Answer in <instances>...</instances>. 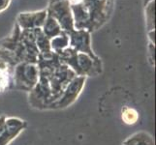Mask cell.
Instances as JSON below:
<instances>
[{"mask_svg": "<svg viewBox=\"0 0 156 145\" xmlns=\"http://www.w3.org/2000/svg\"><path fill=\"white\" fill-rule=\"evenodd\" d=\"M60 62L67 65L77 76L94 77L102 72V61L100 58H92L85 53L78 52L71 47L58 52Z\"/></svg>", "mask_w": 156, "mask_h": 145, "instance_id": "6da1fadb", "label": "cell"}, {"mask_svg": "<svg viewBox=\"0 0 156 145\" xmlns=\"http://www.w3.org/2000/svg\"><path fill=\"white\" fill-rule=\"evenodd\" d=\"M15 88L23 91H30L39 80V69L37 64L20 62L13 70Z\"/></svg>", "mask_w": 156, "mask_h": 145, "instance_id": "7a4b0ae2", "label": "cell"}, {"mask_svg": "<svg viewBox=\"0 0 156 145\" xmlns=\"http://www.w3.org/2000/svg\"><path fill=\"white\" fill-rule=\"evenodd\" d=\"M87 8L92 32L102 27L110 19L115 7V0H82Z\"/></svg>", "mask_w": 156, "mask_h": 145, "instance_id": "3957f363", "label": "cell"}, {"mask_svg": "<svg viewBox=\"0 0 156 145\" xmlns=\"http://www.w3.org/2000/svg\"><path fill=\"white\" fill-rule=\"evenodd\" d=\"M85 80H87V77L83 76H76L71 81L68 83L66 88L64 89L63 93L59 97L55 102L51 103L48 109H61L68 107L71 105L75 101L78 99L80 94L82 93L83 89Z\"/></svg>", "mask_w": 156, "mask_h": 145, "instance_id": "277c9868", "label": "cell"}, {"mask_svg": "<svg viewBox=\"0 0 156 145\" xmlns=\"http://www.w3.org/2000/svg\"><path fill=\"white\" fill-rule=\"evenodd\" d=\"M47 12L53 19H56L60 25L61 30L65 32L66 34L75 30L72 11L69 1L62 0V1L50 3L49 7L47 8Z\"/></svg>", "mask_w": 156, "mask_h": 145, "instance_id": "5b68a950", "label": "cell"}, {"mask_svg": "<svg viewBox=\"0 0 156 145\" xmlns=\"http://www.w3.org/2000/svg\"><path fill=\"white\" fill-rule=\"evenodd\" d=\"M91 33L87 30H77L75 29L68 33L69 37V47L73 48L78 52L85 53L94 59L99 58L93 52L91 48Z\"/></svg>", "mask_w": 156, "mask_h": 145, "instance_id": "8992f818", "label": "cell"}, {"mask_svg": "<svg viewBox=\"0 0 156 145\" xmlns=\"http://www.w3.org/2000/svg\"><path fill=\"white\" fill-rule=\"evenodd\" d=\"M27 126L25 120L19 117H6L5 126L0 133V145H9Z\"/></svg>", "mask_w": 156, "mask_h": 145, "instance_id": "52a82bcc", "label": "cell"}, {"mask_svg": "<svg viewBox=\"0 0 156 145\" xmlns=\"http://www.w3.org/2000/svg\"><path fill=\"white\" fill-rule=\"evenodd\" d=\"M48 12L46 10L35 12L20 13L17 18V23L21 30H34L41 28L47 19Z\"/></svg>", "mask_w": 156, "mask_h": 145, "instance_id": "ba28073f", "label": "cell"}, {"mask_svg": "<svg viewBox=\"0 0 156 145\" xmlns=\"http://www.w3.org/2000/svg\"><path fill=\"white\" fill-rule=\"evenodd\" d=\"M70 7L74 20V28L77 30H87L92 33L89 12L82 0L70 2Z\"/></svg>", "mask_w": 156, "mask_h": 145, "instance_id": "9c48e42d", "label": "cell"}, {"mask_svg": "<svg viewBox=\"0 0 156 145\" xmlns=\"http://www.w3.org/2000/svg\"><path fill=\"white\" fill-rule=\"evenodd\" d=\"M122 145H155L153 136L146 131H140L129 136Z\"/></svg>", "mask_w": 156, "mask_h": 145, "instance_id": "30bf717a", "label": "cell"}, {"mask_svg": "<svg viewBox=\"0 0 156 145\" xmlns=\"http://www.w3.org/2000/svg\"><path fill=\"white\" fill-rule=\"evenodd\" d=\"M41 29L43 31V33L45 34V36L49 40L55 38V37L59 36L63 32L61 30L60 25H59V23L56 21V19H53L49 14H48L47 19L45 20L44 24H43V26L41 27Z\"/></svg>", "mask_w": 156, "mask_h": 145, "instance_id": "8fae6325", "label": "cell"}, {"mask_svg": "<svg viewBox=\"0 0 156 145\" xmlns=\"http://www.w3.org/2000/svg\"><path fill=\"white\" fill-rule=\"evenodd\" d=\"M34 37H35V43L37 48L40 53H47L51 51V40H49L43 33L41 28H36L33 30Z\"/></svg>", "mask_w": 156, "mask_h": 145, "instance_id": "7c38bea8", "label": "cell"}, {"mask_svg": "<svg viewBox=\"0 0 156 145\" xmlns=\"http://www.w3.org/2000/svg\"><path fill=\"white\" fill-rule=\"evenodd\" d=\"M68 47H69V37L68 34H66L65 32H62L59 36L51 40V50L56 53L65 50Z\"/></svg>", "mask_w": 156, "mask_h": 145, "instance_id": "4fadbf2b", "label": "cell"}, {"mask_svg": "<svg viewBox=\"0 0 156 145\" xmlns=\"http://www.w3.org/2000/svg\"><path fill=\"white\" fill-rule=\"evenodd\" d=\"M144 13L147 31L155 30V0H151L144 7Z\"/></svg>", "mask_w": 156, "mask_h": 145, "instance_id": "5bb4252c", "label": "cell"}, {"mask_svg": "<svg viewBox=\"0 0 156 145\" xmlns=\"http://www.w3.org/2000/svg\"><path fill=\"white\" fill-rule=\"evenodd\" d=\"M121 117L124 123H126L128 125H132V124H135L138 121L139 114L135 109H132V107H124V109H122Z\"/></svg>", "mask_w": 156, "mask_h": 145, "instance_id": "9a60e30c", "label": "cell"}, {"mask_svg": "<svg viewBox=\"0 0 156 145\" xmlns=\"http://www.w3.org/2000/svg\"><path fill=\"white\" fill-rule=\"evenodd\" d=\"M148 50L150 55V61H151L152 65H154V59H155V44L149 43L148 44Z\"/></svg>", "mask_w": 156, "mask_h": 145, "instance_id": "2e32d148", "label": "cell"}, {"mask_svg": "<svg viewBox=\"0 0 156 145\" xmlns=\"http://www.w3.org/2000/svg\"><path fill=\"white\" fill-rule=\"evenodd\" d=\"M11 3V0H0V13L6 10Z\"/></svg>", "mask_w": 156, "mask_h": 145, "instance_id": "e0dca14e", "label": "cell"}, {"mask_svg": "<svg viewBox=\"0 0 156 145\" xmlns=\"http://www.w3.org/2000/svg\"><path fill=\"white\" fill-rule=\"evenodd\" d=\"M5 120H6V116H5V115L0 116V133H2L3 129H4V126H5Z\"/></svg>", "mask_w": 156, "mask_h": 145, "instance_id": "ac0fdd59", "label": "cell"}, {"mask_svg": "<svg viewBox=\"0 0 156 145\" xmlns=\"http://www.w3.org/2000/svg\"><path fill=\"white\" fill-rule=\"evenodd\" d=\"M56 1H62V0H50V3H53V2H56ZM65 1L72 2V1H80V0H65Z\"/></svg>", "mask_w": 156, "mask_h": 145, "instance_id": "d6986e66", "label": "cell"}, {"mask_svg": "<svg viewBox=\"0 0 156 145\" xmlns=\"http://www.w3.org/2000/svg\"><path fill=\"white\" fill-rule=\"evenodd\" d=\"M150 1H151V0H143V4H144V6L146 7L147 5Z\"/></svg>", "mask_w": 156, "mask_h": 145, "instance_id": "ffe728a7", "label": "cell"}, {"mask_svg": "<svg viewBox=\"0 0 156 145\" xmlns=\"http://www.w3.org/2000/svg\"><path fill=\"white\" fill-rule=\"evenodd\" d=\"M3 77H4L3 74H0V87H1V85L4 83V82H3V80H2V79H3Z\"/></svg>", "mask_w": 156, "mask_h": 145, "instance_id": "44dd1931", "label": "cell"}]
</instances>
